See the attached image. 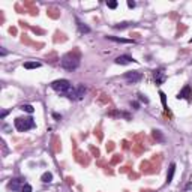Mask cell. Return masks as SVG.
Returning a JSON list of instances; mask_svg holds the SVG:
<instances>
[{"label": "cell", "instance_id": "1", "mask_svg": "<svg viewBox=\"0 0 192 192\" xmlns=\"http://www.w3.org/2000/svg\"><path fill=\"white\" fill-rule=\"evenodd\" d=\"M60 66L66 71H75L80 66V57L75 53H68L60 59Z\"/></svg>", "mask_w": 192, "mask_h": 192}, {"label": "cell", "instance_id": "2", "mask_svg": "<svg viewBox=\"0 0 192 192\" xmlns=\"http://www.w3.org/2000/svg\"><path fill=\"white\" fill-rule=\"evenodd\" d=\"M14 123H15L17 131H20V132H26V131L33 129V128L36 126L35 120L32 119V117H17Z\"/></svg>", "mask_w": 192, "mask_h": 192}, {"label": "cell", "instance_id": "3", "mask_svg": "<svg viewBox=\"0 0 192 192\" xmlns=\"http://www.w3.org/2000/svg\"><path fill=\"white\" fill-rule=\"evenodd\" d=\"M71 83L68 81V80H56V81H53L51 83V89L53 90H56L57 93H62V95H66V92L71 89Z\"/></svg>", "mask_w": 192, "mask_h": 192}, {"label": "cell", "instance_id": "4", "mask_svg": "<svg viewBox=\"0 0 192 192\" xmlns=\"http://www.w3.org/2000/svg\"><path fill=\"white\" fill-rule=\"evenodd\" d=\"M141 78H143V74L138 71H129L125 74V80L128 83H131V84H135V83L141 81Z\"/></svg>", "mask_w": 192, "mask_h": 192}, {"label": "cell", "instance_id": "5", "mask_svg": "<svg viewBox=\"0 0 192 192\" xmlns=\"http://www.w3.org/2000/svg\"><path fill=\"white\" fill-rule=\"evenodd\" d=\"M24 185H26V183H24L23 179H12V180L8 183V188H9V189H12V191H20V192H21V189H23Z\"/></svg>", "mask_w": 192, "mask_h": 192}, {"label": "cell", "instance_id": "6", "mask_svg": "<svg viewBox=\"0 0 192 192\" xmlns=\"http://www.w3.org/2000/svg\"><path fill=\"white\" fill-rule=\"evenodd\" d=\"M177 99H186V101H192V90L189 86H185L180 92H179V95H177Z\"/></svg>", "mask_w": 192, "mask_h": 192}, {"label": "cell", "instance_id": "7", "mask_svg": "<svg viewBox=\"0 0 192 192\" xmlns=\"http://www.w3.org/2000/svg\"><path fill=\"white\" fill-rule=\"evenodd\" d=\"M153 77H155V81H156V84H162V83L167 80V75H165L164 69H155V72H153Z\"/></svg>", "mask_w": 192, "mask_h": 192}, {"label": "cell", "instance_id": "8", "mask_svg": "<svg viewBox=\"0 0 192 192\" xmlns=\"http://www.w3.org/2000/svg\"><path fill=\"white\" fill-rule=\"evenodd\" d=\"M117 65H128V63H132V62H135L131 56H128V54H123V56H119V57H116V60H114Z\"/></svg>", "mask_w": 192, "mask_h": 192}, {"label": "cell", "instance_id": "9", "mask_svg": "<svg viewBox=\"0 0 192 192\" xmlns=\"http://www.w3.org/2000/svg\"><path fill=\"white\" fill-rule=\"evenodd\" d=\"M86 92H87V90H86V87H84V86H77V87H75L77 101H78V99H83V98H84V95H86Z\"/></svg>", "mask_w": 192, "mask_h": 192}, {"label": "cell", "instance_id": "10", "mask_svg": "<svg viewBox=\"0 0 192 192\" xmlns=\"http://www.w3.org/2000/svg\"><path fill=\"white\" fill-rule=\"evenodd\" d=\"M174 171H176V164H171L168 168V174H167V185H170L173 182V176H174Z\"/></svg>", "mask_w": 192, "mask_h": 192}, {"label": "cell", "instance_id": "11", "mask_svg": "<svg viewBox=\"0 0 192 192\" xmlns=\"http://www.w3.org/2000/svg\"><path fill=\"white\" fill-rule=\"evenodd\" d=\"M24 68L26 69H38V68H41V63L39 62H26Z\"/></svg>", "mask_w": 192, "mask_h": 192}, {"label": "cell", "instance_id": "12", "mask_svg": "<svg viewBox=\"0 0 192 192\" xmlns=\"http://www.w3.org/2000/svg\"><path fill=\"white\" fill-rule=\"evenodd\" d=\"M108 39H110V41H113V42H122V44H131V42H134V41L123 39V38H116V36H108Z\"/></svg>", "mask_w": 192, "mask_h": 192}, {"label": "cell", "instance_id": "13", "mask_svg": "<svg viewBox=\"0 0 192 192\" xmlns=\"http://www.w3.org/2000/svg\"><path fill=\"white\" fill-rule=\"evenodd\" d=\"M41 180H42V182H44V183H51V182H53V174H51V173H44V174H42V176H41Z\"/></svg>", "mask_w": 192, "mask_h": 192}, {"label": "cell", "instance_id": "14", "mask_svg": "<svg viewBox=\"0 0 192 192\" xmlns=\"http://www.w3.org/2000/svg\"><path fill=\"white\" fill-rule=\"evenodd\" d=\"M77 26H78V30H80L81 33H89V32H90V27H87L86 24L80 23L78 20H77Z\"/></svg>", "mask_w": 192, "mask_h": 192}, {"label": "cell", "instance_id": "15", "mask_svg": "<svg viewBox=\"0 0 192 192\" xmlns=\"http://www.w3.org/2000/svg\"><path fill=\"white\" fill-rule=\"evenodd\" d=\"M20 110H23V111L29 113V114H32V113L35 111V108H33L30 104H24V105H21V107H20Z\"/></svg>", "mask_w": 192, "mask_h": 192}, {"label": "cell", "instance_id": "16", "mask_svg": "<svg viewBox=\"0 0 192 192\" xmlns=\"http://www.w3.org/2000/svg\"><path fill=\"white\" fill-rule=\"evenodd\" d=\"M153 137L158 140V141H164V137H162V134H161V131H153Z\"/></svg>", "mask_w": 192, "mask_h": 192}, {"label": "cell", "instance_id": "17", "mask_svg": "<svg viewBox=\"0 0 192 192\" xmlns=\"http://www.w3.org/2000/svg\"><path fill=\"white\" fill-rule=\"evenodd\" d=\"M159 96H161V101H162V105H164V108L167 110V96L164 92H159Z\"/></svg>", "mask_w": 192, "mask_h": 192}, {"label": "cell", "instance_id": "18", "mask_svg": "<svg viewBox=\"0 0 192 192\" xmlns=\"http://www.w3.org/2000/svg\"><path fill=\"white\" fill-rule=\"evenodd\" d=\"M107 6H108L110 9H116V8H117V2H114V0H111V2H107Z\"/></svg>", "mask_w": 192, "mask_h": 192}, {"label": "cell", "instance_id": "19", "mask_svg": "<svg viewBox=\"0 0 192 192\" xmlns=\"http://www.w3.org/2000/svg\"><path fill=\"white\" fill-rule=\"evenodd\" d=\"M21 192H32V186H30L29 183H26L23 186V189H21Z\"/></svg>", "mask_w": 192, "mask_h": 192}, {"label": "cell", "instance_id": "20", "mask_svg": "<svg viewBox=\"0 0 192 192\" xmlns=\"http://www.w3.org/2000/svg\"><path fill=\"white\" fill-rule=\"evenodd\" d=\"M129 23H122V24H116L114 26V29H125V27H128Z\"/></svg>", "mask_w": 192, "mask_h": 192}, {"label": "cell", "instance_id": "21", "mask_svg": "<svg viewBox=\"0 0 192 192\" xmlns=\"http://www.w3.org/2000/svg\"><path fill=\"white\" fill-rule=\"evenodd\" d=\"M138 98H140V101H143L144 104H149V99H147V98H144V95H141V93H140V95H138Z\"/></svg>", "mask_w": 192, "mask_h": 192}, {"label": "cell", "instance_id": "22", "mask_svg": "<svg viewBox=\"0 0 192 192\" xmlns=\"http://www.w3.org/2000/svg\"><path fill=\"white\" fill-rule=\"evenodd\" d=\"M128 6H129V8H135V2H131V0H128Z\"/></svg>", "mask_w": 192, "mask_h": 192}, {"label": "cell", "instance_id": "23", "mask_svg": "<svg viewBox=\"0 0 192 192\" xmlns=\"http://www.w3.org/2000/svg\"><path fill=\"white\" fill-rule=\"evenodd\" d=\"M53 117H54V119H57V120L62 119V116H60V114H57V113H54V114H53Z\"/></svg>", "mask_w": 192, "mask_h": 192}, {"label": "cell", "instance_id": "24", "mask_svg": "<svg viewBox=\"0 0 192 192\" xmlns=\"http://www.w3.org/2000/svg\"><path fill=\"white\" fill-rule=\"evenodd\" d=\"M6 116H8V111H2V114H0V117H2V119H5Z\"/></svg>", "mask_w": 192, "mask_h": 192}, {"label": "cell", "instance_id": "25", "mask_svg": "<svg viewBox=\"0 0 192 192\" xmlns=\"http://www.w3.org/2000/svg\"><path fill=\"white\" fill-rule=\"evenodd\" d=\"M0 54H2V56H6V54H8V51H6L5 48H2V51H0Z\"/></svg>", "mask_w": 192, "mask_h": 192}, {"label": "cell", "instance_id": "26", "mask_svg": "<svg viewBox=\"0 0 192 192\" xmlns=\"http://www.w3.org/2000/svg\"><path fill=\"white\" fill-rule=\"evenodd\" d=\"M132 107H134V108H135V110H138V107H140V105H138V104H137V102H134V104H132Z\"/></svg>", "mask_w": 192, "mask_h": 192}, {"label": "cell", "instance_id": "27", "mask_svg": "<svg viewBox=\"0 0 192 192\" xmlns=\"http://www.w3.org/2000/svg\"><path fill=\"white\" fill-rule=\"evenodd\" d=\"M191 42H192V39H191Z\"/></svg>", "mask_w": 192, "mask_h": 192}]
</instances>
